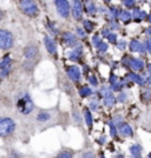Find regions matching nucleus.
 <instances>
[{"mask_svg": "<svg viewBox=\"0 0 151 158\" xmlns=\"http://www.w3.org/2000/svg\"><path fill=\"white\" fill-rule=\"evenodd\" d=\"M15 106L21 114H30V113H32L33 109H34V104L31 99V96L27 92H24L15 100Z\"/></svg>", "mask_w": 151, "mask_h": 158, "instance_id": "1", "label": "nucleus"}, {"mask_svg": "<svg viewBox=\"0 0 151 158\" xmlns=\"http://www.w3.org/2000/svg\"><path fill=\"white\" fill-rule=\"evenodd\" d=\"M18 5H19V8L21 10V12L25 15H27V17L34 18V17L39 15V7L32 0H20L18 2Z\"/></svg>", "mask_w": 151, "mask_h": 158, "instance_id": "2", "label": "nucleus"}, {"mask_svg": "<svg viewBox=\"0 0 151 158\" xmlns=\"http://www.w3.org/2000/svg\"><path fill=\"white\" fill-rule=\"evenodd\" d=\"M15 122L10 117H2L0 119V137L7 138L15 131Z\"/></svg>", "mask_w": 151, "mask_h": 158, "instance_id": "3", "label": "nucleus"}, {"mask_svg": "<svg viewBox=\"0 0 151 158\" xmlns=\"http://www.w3.org/2000/svg\"><path fill=\"white\" fill-rule=\"evenodd\" d=\"M14 45V38L13 34L10 32L8 30L1 28L0 30V48L2 51H7L12 48Z\"/></svg>", "mask_w": 151, "mask_h": 158, "instance_id": "4", "label": "nucleus"}, {"mask_svg": "<svg viewBox=\"0 0 151 158\" xmlns=\"http://www.w3.org/2000/svg\"><path fill=\"white\" fill-rule=\"evenodd\" d=\"M54 5H56V8H57V12H58V14L61 18L67 19L70 17V13L72 12V6L70 5L69 1H66V0H57V1H54Z\"/></svg>", "mask_w": 151, "mask_h": 158, "instance_id": "5", "label": "nucleus"}, {"mask_svg": "<svg viewBox=\"0 0 151 158\" xmlns=\"http://www.w3.org/2000/svg\"><path fill=\"white\" fill-rule=\"evenodd\" d=\"M11 70H12V58L8 54H6L2 57L1 63H0V78H6L11 72Z\"/></svg>", "mask_w": 151, "mask_h": 158, "instance_id": "6", "label": "nucleus"}, {"mask_svg": "<svg viewBox=\"0 0 151 158\" xmlns=\"http://www.w3.org/2000/svg\"><path fill=\"white\" fill-rule=\"evenodd\" d=\"M65 72L67 77L72 80L73 83H78L80 78H82V72L80 69L77 65H69L65 66Z\"/></svg>", "mask_w": 151, "mask_h": 158, "instance_id": "7", "label": "nucleus"}, {"mask_svg": "<svg viewBox=\"0 0 151 158\" xmlns=\"http://www.w3.org/2000/svg\"><path fill=\"white\" fill-rule=\"evenodd\" d=\"M84 4L79 0H74L72 2V17L74 20H82L83 19V11H84Z\"/></svg>", "mask_w": 151, "mask_h": 158, "instance_id": "8", "label": "nucleus"}, {"mask_svg": "<svg viewBox=\"0 0 151 158\" xmlns=\"http://www.w3.org/2000/svg\"><path fill=\"white\" fill-rule=\"evenodd\" d=\"M53 116L54 114H53V112L51 110H41V111L37 113L36 120L40 124H47L53 119Z\"/></svg>", "mask_w": 151, "mask_h": 158, "instance_id": "9", "label": "nucleus"}, {"mask_svg": "<svg viewBox=\"0 0 151 158\" xmlns=\"http://www.w3.org/2000/svg\"><path fill=\"white\" fill-rule=\"evenodd\" d=\"M63 41L66 46L69 47H77L78 46V40L77 35L72 32H64L63 33Z\"/></svg>", "mask_w": 151, "mask_h": 158, "instance_id": "10", "label": "nucleus"}, {"mask_svg": "<svg viewBox=\"0 0 151 158\" xmlns=\"http://www.w3.org/2000/svg\"><path fill=\"white\" fill-rule=\"evenodd\" d=\"M38 53H39V48L36 46V45H32V44H31V45H27V46L24 48V57H25L28 61L34 59Z\"/></svg>", "mask_w": 151, "mask_h": 158, "instance_id": "11", "label": "nucleus"}, {"mask_svg": "<svg viewBox=\"0 0 151 158\" xmlns=\"http://www.w3.org/2000/svg\"><path fill=\"white\" fill-rule=\"evenodd\" d=\"M44 45H45V48L47 50V52L50 54H56L57 51H58V47H57V44L54 43V40L48 37V35H45L44 37Z\"/></svg>", "mask_w": 151, "mask_h": 158, "instance_id": "12", "label": "nucleus"}, {"mask_svg": "<svg viewBox=\"0 0 151 158\" xmlns=\"http://www.w3.org/2000/svg\"><path fill=\"white\" fill-rule=\"evenodd\" d=\"M118 131L124 137H132L133 136V130H132V127L128 123H122L118 126Z\"/></svg>", "mask_w": 151, "mask_h": 158, "instance_id": "13", "label": "nucleus"}, {"mask_svg": "<svg viewBox=\"0 0 151 158\" xmlns=\"http://www.w3.org/2000/svg\"><path fill=\"white\" fill-rule=\"evenodd\" d=\"M126 78L129 79L130 81H135V83L138 84V85H145V84H146V79L143 78L142 76L137 74V73L129 72L128 74H126Z\"/></svg>", "mask_w": 151, "mask_h": 158, "instance_id": "14", "label": "nucleus"}, {"mask_svg": "<svg viewBox=\"0 0 151 158\" xmlns=\"http://www.w3.org/2000/svg\"><path fill=\"white\" fill-rule=\"evenodd\" d=\"M130 67L135 71H143L144 61L141 58H130Z\"/></svg>", "mask_w": 151, "mask_h": 158, "instance_id": "15", "label": "nucleus"}, {"mask_svg": "<svg viewBox=\"0 0 151 158\" xmlns=\"http://www.w3.org/2000/svg\"><path fill=\"white\" fill-rule=\"evenodd\" d=\"M82 54H83V47H74V50L69 53V59L72 60V61H78L80 59V57H82Z\"/></svg>", "mask_w": 151, "mask_h": 158, "instance_id": "16", "label": "nucleus"}, {"mask_svg": "<svg viewBox=\"0 0 151 158\" xmlns=\"http://www.w3.org/2000/svg\"><path fill=\"white\" fill-rule=\"evenodd\" d=\"M83 114H84V120H85V124L87 125L89 129L92 127V123H93V118H92V113L90 111L89 107H84V111H83Z\"/></svg>", "mask_w": 151, "mask_h": 158, "instance_id": "17", "label": "nucleus"}, {"mask_svg": "<svg viewBox=\"0 0 151 158\" xmlns=\"http://www.w3.org/2000/svg\"><path fill=\"white\" fill-rule=\"evenodd\" d=\"M84 10L86 11V13L90 14V15H94V14L97 13V6H96V4L92 2V1H85V4H84Z\"/></svg>", "mask_w": 151, "mask_h": 158, "instance_id": "18", "label": "nucleus"}, {"mask_svg": "<svg viewBox=\"0 0 151 158\" xmlns=\"http://www.w3.org/2000/svg\"><path fill=\"white\" fill-rule=\"evenodd\" d=\"M148 14L145 11H141L139 8H133V11H132V19H135L136 21H141L142 19H144L145 17H146Z\"/></svg>", "mask_w": 151, "mask_h": 158, "instance_id": "19", "label": "nucleus"}, {"mask_svg": "<svg viewBox=\"0 0 151 158\" xmlns=\"http://www.w3.org/2000/svg\"><path fill=\"white\" fill-rule=\"evenodd\" d=\"M142 43L138 41L137 39H132L129 44V48L131 52H141V48H142Z\"/></svg>", "mask_w": 151, "mask_h": 158, "instance_id": "20", "label": "nucleus"}, {"mask_svg": "<svg viewBox=\"0 0 151 158\" xmlns=\"http://www.w3.org/2000/svg\"><path fill=\"white\" fill-rule=\"evenodd\" d=\"M78 93L82 98H87L89 96H91L92 94V90L89 87V86H82V87L79 89Z\"/></svg>", "mask_w": 151, "mask_h": 158, "instance_id": "21", "label": "nucleus"}, {"mask_svg": "<svg viewBox=\"0 0 151 158\" xmlns=\"http://www.w3.org/2000/svg\"><path fill=\"white\" fill-rule=\"evenodd\" d=\"M94 26H96V24L93 23V21H91V20H84L83 21V28L85 30L87 33H91L93 32V30H94Z\"/></svg>", "mask_w": 151, "mask_h": 158, "instance_id": "22", "label": "nucleus"}, {"mask_svg": "<svg viewBox=\"0 0 151 158\" xmlns=\"http://www.w3.org/2000/svg\"><path fill=\"white\" fill-rule=\"evenodd\" d=\"M119 18L123 23H129L130 19L132 18V13H130L129 11L126 10H120V14H119Z\"/></svg>", "mask_w": 151, "mask_h": 158, "instance_id": "23", "label": "nucleus"}, {"mask_svg": "<svg viewBox=\"0 0 151 158\" xmlns=\"http://www.w3.org/2000/svg\"><path fill=\"white\" fill-rule=\"evenodd\" d=\"M54 158H73V152L71 150H69V149H64Z\"/></svg>", "mask_w": 151, "mask_h": 158, "instance_id": "24", "label": "nucleus"}, {"mask_svg": "<svg viewBox=\"0 0 151 158\" xmlns=\"http://www.w3.org/2000/svg\"><path fill=\"white\" fill-rule=\"evenodd\" d=\"M130 152H131L132 156H139L142 153V146L139 144H133L130 146Z\"/></svg>", "mask_w": 151, "mask_h": 158, "instance_id": "25", "label": "nucleus"}, {"mask_svg": "<svg viewBox=\"0 0 151 158\" xmlns=\"http://www.w3.org/2000/svg\"><path fill=\"white\" fill-rule=\"evenodd\" d=\"M116 100H117V98L113 94H111V96L104 98V105L107 106V107H111V106H113L116 104Z\"/></svg>", "mask_w": 151, "mask_h": 158, "instance_id": "26", "label": "nucleus"}, {"mask_svg": "<svg viewBox=\"0 0 151 158\" xmlns=\"http://www.w3.org/2000/svg\"><path fill=\"white\" fill-rule=\"evenodd\" d=\"M92 43H93V46L98 50L99 47H100V45H102L104 41L102 40V38L99 37L98 34H94V35H93V38H92Z\"/></svg>", "mask_w": 151, "mask_h": 158, "instance_id": "27", "label": "nucleus"}, {"mask_svg": "<svg viewBox=\"0 0 151 158\" xmlns=\"http://www.w3.org/2000/svg\"><path fill=\"white\" fill-rule=\"evenodd\" d=\"M110 135H111L112 137H117V135H118V126L116 125L113 122H110Z\"/></svg>", "mask_w": 151, "mask_h": 158, "instance_id": "28", "label": "nucleus"}, {"mask_svg": "<svg viewBox=\"0 0 151 158\" xmlns=\"http://www.w3.org/2000/svg\"><path fill=\"white\" fill-rule=\"evenodd\" d=\"M72 116H73V119H74V122L78 124V125H80L82 124V117H80V113H79V111L77 110V109H74L72 111Z\"/></svg>", "mask_w": 151, "mask_h": 158, "instance_id": "29", "label": "nucleus"}, {"mask_svg": "<svg viewBox=\"0 0 151 158\" xmlns=\"http://www.w3.org/2000/svg\"><path fill=\"white\" fill-rule=\"evenodd\" d=\"M79 158H97V156H96V153L92 150H87V151L82 152V155H80Z\"/></svg>", "mask_w": 151, "mask_h": 158, "instance_id": "30", "label": "nucleus"}, {"mask_svg": "<svg viewBox=\"0 0 151 158\" xmlns=\"http://www.w3.org/2000/svg\"><path fill=\"white\" fill-rule=\"evenodd\" d=\"M141 98L143 100H151V89H146L141 93Z\"/></svg>", "mask_w": 151, "mask_h": 158, "instance_id": "31", "label": "nucleus"}, {"mask_svg": "<svg viewBox=\"0 0 151 158\" xmlns=\"http://www.w3.org/2000/svg\"><path fill=\"white\" fill-rule=\"evenodd\" d=\"M122 4L126 8H136V1H133V0H124Z\"/></svg>", "mask_w": 151, "mask_h": 158, "instance_id": "32", "label": "nucleus"}, {"mask_svg": "<svg viewBox=\"0 0 151 158\" xmlns=\"http://www.w3.org/2000/svg\"><path fill=\"white\" fill-rule=\"evenodd\" d=\"M90 110H92V111H98L99 110V103L97 99H92L90 102Z\"/></svg>", "mask_w": 151, "mask_h": 158, "instance_id": "33", "label": "nucleus"}, {"mask_svg": "<svg viewBox=\"0 0 151 158\" xmlns=\"http://www.w3.org/2000/svg\"><path fill=\"white\" fill-rule=\"evenodd\" d=\"M111 90L112 91H117V92H122V90H123V84L122 83H119V81H117V83H115V84H112L111 85Z\"/></svg>", "mask_w": 151, "mask_h": 158, "instance_id": "34", "label": "nucleus"}, {"mask_svg": "<svg viewBox=\"0 0 151 158\" xmlns=\"http://www.w3.org/2000/svg\"><path fill=\"white\" fill-rule=\"evenodd\" d=\"M117 100H118L119 103H125V102L128 100V93L124 92V91H122V92L118 94V97H117Z\"/></svg>", "mask_w": 151, "mask_h": 158, "instance_id": "35", "label": "nucleus"}, {"mask_svg": "<svg viewBox=\"0 0 151 158\" xmlns=\"http://www.w3.org/2000/svg\"><path fill=\"white\" fill-rule=\"evenodd\" d=\"M117 39H118V35H117V33H115V32H112L110 35H109V38H107V40L111 43V44H118L117 43Z\"/></svg>", "mask_w": 151, "mask_h": 158, "instance_id": "36", "label": "nucleus"}, {"mask_svg": "<svg viewBox=\"0 0 151 158\" xmlns=\"http://www.w3.org/2000/svg\"><path fill=\"white\" fill-rule=\"evenodd\" d=\"M76 34L80 37V38H85L86 37V31L84 28H82V27H77L76 28Z\"/></svg>", "mask_w": 151, "mask_h": 158, "instance_id": "37", "label": "nucleus"}, {"mask_svg": "<svg viewBox=\"0 0 151 158\" xmlns=\"http://www.w3.org/2000/svg\"><path fill=\"white\" fill-rule=\"evenodd\" d=\"M89 81H90V84H91L92 86H98V79L96 78L93 74L89 77Z\"/></svg>", "mask_w": 151, "mask_h": 158, "instance_id": "38", "label": "nucleus"}, {"mask_svg": "<svg viewBox=\"0 0 151 158\" xmlns=\"http://www.w3.org/2000/svg\"><path fill=\"white\" fill-rule=\"evenodd\" d=\"M8 158H21V155H20L18 151L13 150V151L10 152V155H8Z\"/></svg>", "mask_w": 151, "mask_h": 158, "instance_id": "39", "label": "nucleus"}, {"mask_svg": "<svg viewBox=\"0 0 151 158\" xmlns=\"http://www.w3.org/2000/svg\"><path fill=\"white\" fill-rule=\"evenodd\" d=\"M126 41H124V40H122V41H119L118 44H117V47H118V50H120V51H124L125 48H126Z\"/></svg>", "mask_w": 151, "mask_h": 158, "instance_id": "40", "label": "nucleus"}, {"mask_svg": "<svg viewBox=\"0 0 151 158\" xmlns=\"http://www.w3.org/2000/svg\"><path fill=\"white\" fill-rule=\"evenodd\" d=\"M107 48H109V45H107L106 43H103V44L100 45V47L98 48V51L103 53V52H106V51H107Z\"/></svg>", "mask_w": 151, "mask_h": 158, "instance_id": "41", "label": "nucleus"}, {"mask_svg": "<svg viewBox=\"0 0 151 158\" xmlns=\"http://www.w3.org/2000/svg\"><path fill=\"white\" fill-rule=\"evenodd\" d=\"M144 44L146 45V50H148V52L151 54V38H148Z\"/></svg>", "mask_w": 151, "mask_h": 158, "instance_id": "42", "label": "nucleus"}, {"mask_svg": "<svg viewBox=\"0 0 151 158\" xmlns=\"http://www.w3.org/2000/svg\"><path fill=\"white\" fill-rule=\"evenodd\" d=\"M111 33L112 32H110V30H109V28H104V30H103V32H102V35H103V37H105V38H109V35H110Z\"/></svg>", "mask_w": 151, "mask_h": 158, "instance_id": "43", "label": "nucleus"}, {"mask_svg": "<svg viewBox=\"0 0 151 158\" xmlns=\"http://www.w3.org/2000/svg\"><path fill=\"white\" fill-rule=\"evenodd\" d=\"M99 143H100V144H105L106 143V137L105 136H102V137H99Z\"/></svg>", "mask_w": 151, "mask_h": 158, "instance_id": "44", "label": "nucleus"}, {"mask_svg": "<svg viewBox=\"0 0 151 158\" xmlns=\"http://www.w3.org/2000/svg\"><path fill=\"white\" fill-rule=\"evenodd\" d=\"M145 33H146L149 37H151V26H149L148 28H146V30H145Z\"/></svg>", "mask_w": 151, "mask_h": 158, "instance_id": "45", "label": "nucleus"}, {"mask_svg": "<svg viewBox=\"0 0 151 158\" xmlns=\"http://www.w3.org/2000/svg\"><path fill=\"white\" fill-rule=\"evenodd\" d=\"M146 84H149V85H151V76H150V77H148V78H146Z\"/></svg>", "mask_w": 151, "mask_h": 158, "instance_id": "46", "label": "nucleus"}, {"mask_svg": "<svg viewBox=\"0 0 151 158\" xmlns=\"http://www.w3.org/2000/svg\"><path fill=\"white\" fill-rule=\"evenodd\" d=\"M148 71H149V73H150V76H151V63L148 65Z\"/></svg>", "mask_w": 151, "mask_h": 158, "instance_id": "47", "label": "nucleus"}, {"mask_svg": "<svg viewBox=\"0 0 151 158\" xmlns=\"http://www.w3.org/2000/svg\"><path fill=\"white\" fill-rule=\"evenodd\" d=\"M148 20H149V23L151 24V13L149 14V15H148Z\"/></svg>", "mask_w": 151, "mask_h": 158, "instance_id": "48", "label": "nucleus"}, {"mask_svg": "<svg viewBox=\"0 0 151 158\" xmlns=\"http://www.w3.org/2000/svg\"><path fill=\"white\" fill-rule=\"evenodd\" d=\"M116 158H124V155H118Z\"/></svg>", "mask_w": 151, "mask_h": 158, "instance_id": "49", "label": "nucleus"}, {"mask_svg": "<svg viewBox=\"0 0 151 158\" xmlns=\"http://www.w3.org/2000/svg\"><path fill=\"white\" fill-rule=\"evenodd\" d=\"M131 158H142V156H141V155H139V156H132Z\"/></svg>", "mask_w": 151, "mask_h": 158, "instance_id": "50", "label": "nucleus"}, {"mask_svg": "<svg viewBox=\"0 0 151 158\" xmlns=\"http://www.w3.org/2000/svg\"><path fill=\"white\" fill-rule=\"evenodd\" d=\"M99 158H105V156H104V155L102 153V155H100V157H99Z\"/></svg>", "mask_w": 151, "mask_h": 158, "instance_id": "51", "label": "nucleus"}, {"mask_svg": "<svg viewBox=\"0 0 151 158\" xmlns=\"http://www.w3.org/2000/svg\"><path fill=\"white\" fill-rule=\"evenodd\" d=\"M149 158H151V152L149 153Z\"/></svg>", "mask_w": 151, "mask_h": 158, "instance_id": "52", "label": "nucleus"}]
</instances>
